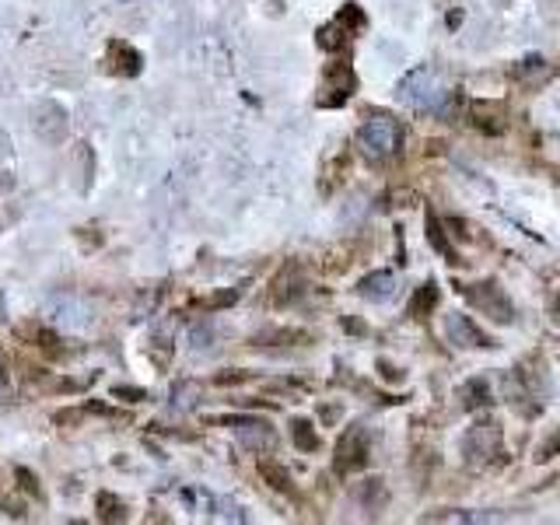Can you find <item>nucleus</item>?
<instances>
[{
    "mask_svg": "<svg viewBox=\"0 0 560 525\" xmlns=\"http://www.w3.org/2000/svg\"><path fill=\"white\" fill-rule=\"evenodd\" d=\"M399 98L420 112H445V105L452 102V88L434 67H413L399 81Z\"/></svg>",
    "mask_w": 560,
    "mask_h": 525,
    "instance_id": "obj_1",
    "label": "nucleus"
},
{
    "mask_svg": "<svg viewBox=\"0 0 560 525\" xmlns=\"http://www.w3.org/2000/svg\"><path fill=\"white\" fill-rule=\"evenodd\" d=\"M358 147L371 165H385L403 151V130L389 116H368L358 130Z\"/></svg>",
    "mask_w": 560,
    "mask_h": 525,
    "instance_id": "obj_2",
    "label": "nucleus"
},
{
    "mask_svg": "<svg viewBox=\"0 0 560 525\" xmlns=\"http://www.w3.org/2000/svg\"><path fill=\"white\" fill-rule=\"evenodd\" d=\"M462 291H466L469 305H473V309H480L487 319H494V323H501V326H508V323L515 319V305L508 302V295H504V288H501L497 281L466 284Z\"/></svg>",
    "mask_w": 560,
    "mask_h": 525,
    "instance_id": "obj_3",
    "label": "nucleus"
},
{
    "mask_svg": "<svg viewBox=\"0 0 560 525\" xmlns=\"http://www.w3.org/2000/svg\"><path fill=\"white\" fill-rule=\"evenodd\" d=\"M462 452H466V462L469 466H487L501 455V427L494 420L487 424H476L466 431V441H462Z\"/></svg>",
    "mask_w": 560,
    "mask_h": 525,
    "instance_id": "obj_4",
    "label": "nucleus"
},
{
    "mask_svg": "<svg viewBox=\"0 0 560 525\" xmlns=\"http://www.w3.org/2000/svg\"><path fill=\"white\" fill-rule=\"evenodd\" d=\"M368 455H371V448H368V431H364V427H351V431H344V438H340V445H337L333 469H337L340 476H351V473H358V469L368 466Z\"/></svg>",
    "mask_w": 560,
    "mask_h": 525,
    "instance_id": "obj_5",
    "label": "nucleus"
},
{
    "mask_svg": "<svg viewBox=\"0 0 560 525\" xmlns=\"http://www.w3.org/2000/svg\"><path fill=\"white\" fill-rule=\"evenodd\" d=\"M326 95H319V105L323 109H333V105H344L351 95H354V74L347 64H337L326 71V84H323Z\"/></svg>",
    "mask_w": 560,
    "mask_h": 525,
    "instance_id": "obj_6",
    "label": "nucleus"
},
{
    "mask_svg": "<svg viewBox=\"0 0 560 525\" xmlns=\"http://www.w3.org/2000/svg\"><path fill=\"white\" fill-rule=\"evenodd\" d=\"M448 337L459 347H494V340L469 319V316H452L448 319Z\"/></svg>",
    "mask_w": 560,
    "mask_h": 525,
    "instance_id": "obj_7",
    "label": "nucleus"
},
{
    "mask_svg": "<svg viewBox=\"0 0 560 525\" xmlns=\"http://www.w3.org/2000/svg\"><path fill=\"white\" fill-rule=\"evenodd\" d=\"M302 291H305V281H302L298 267H291L273 281V305H291Z\"/></svg>",
    "mask_w": 560,
    "mask_h": 525,
    "instance_id": "obj_8",
    "label": "nucleus"
},
{
    "mask_svg": "<svg viewBox=\"0 0 560 525\" xmlns=\"http://www.w3.org/2000/svg\"><path fill=\"white\" fill-rule=\"evenodd\" d=\"M392 288H396L392 274L378 270V274H368V277L358 284V295H361V298H371V302H385V298L392 295Z\"/></svg>",
    "mask_w": 560,
    "mask_h": 525,
    "instance_id": "obj_9",
    "label": "nucleus"
},
{
    "mask_svg": "<svg viewBox=\"0 0 560 525\" xmlns=\"http://www.w3.org/2000/svg\"><path fill=\"white\" fill-rule=\"evenodd\" d=\"M259 476H263L266 487H273V490H280V494H291V490H295L291 473L280 466V462H273V459H263V462H259Z\"/></svg>",
    "mask_w": 560,
    "mask_h": 525,
    "instance_id": "obj_10",
    "label": "nucleus"
},
{
    "mask_svg": "<svg viewBox=\"0 0 560 525\" xmlns=\"http://www.w3.org/2000/svg\"><path fill=\"white\" fill-rule=\"evenodd\" d=\"M459 399H462L466 410H480V406L490 403V389H487L483 378H469L466 385H459Z\"/></svg>",
    "mask_w": 560,
    "mask_h": 525,
    "instance_id": "obj_11",
    "label": "nucleus"
},
{
    "mask_svg": "<svg viewBox=\"0 0 560 525\" xmlns=\"http://www.w3.org/2000/svg\"><path fill=\"white\" fill-rule=\"evenodd\" d=\"M424 228H427V242H431V245H434L448 262H455V252H452V245H448V238H445V228H441V221H438V214H434V210H427Z\"/></svg>",
    "mask_w": 560,
    "mask_h": 525,
    "instance_id": "obj_12",
    "label": "nucleus"
},
{
    "mask_svg": "<svg viewBox=\"0 0 560 525\" xmlns=\"http://www.w3.org/2000/svg\"><path fill=\"white\" fill-rule=\"evenodd\" d=\"M434 305H438V284L427 281V284L417 288V295H413V302H410V316H413V319H424Z\"/></svg>",
    "mask_w": 560,
    "mask_h": 525,
    "instance_id": "obj_13",
    "label": "nucleus"
},
{
    "mask_svg": "<svg viewBox=\"0 0 560 525\" xmlns=\"http://www.w3.org/2000/svg\"><path fill=\"white\" fill-rule=\"evenodd\" d=\"M316 43L323 46V50H344V43H347V29L340 25V22H333V25H323L319 32H316Z\"/></svg>",
    "mask_w": 560,
    "mask_h": 525,
    "instance_id": "obj_14",
    "label": "nucleus"
},
{
    "mask_svg": "<svg viewBox=\"0 0 560 525\" xmlns=\"http://www.w3.org/2000/svg\"><path fill=\"white\" fill-rule=\"evenodd\" d=\"M291 438H295V445H298L302 452H316V448H319V434H316V427H312L309 420H295Z\"/></svg>",
    "mask_w": 560,
    "mask_h": 525,
    "instance_id": "obj_15",
    "label": "nucleus"
},
{
    "mask_svg": "<svg viewBox=\"0 0 560 525\" xmlns=\"http://www.w3.org/2000/svg\"><path fill=\"white\" fill-rule=\"evenodd\" d=\"M337 22H340L347 32H351V29H364V11H361L358 4H347V8L337 15Z\"/></svg>",
    "mask_w": 560,
    "mask_h": 525,
    "instance_id": "obj_16",
    "label": "nucleus"
},
{
    "mask_svg": "<svg viewBox=\"0 0 560 525\" xmlns=\"http://www.w3.org/2000/svg\"><path fill=\"white\" fill-rule=\"evenodd\" d=\"M560 455V431H553L539 448H536V462H550V459H557Z\"/></svg>",
    "mask_w": 560,
    "mask_h": 525,
    "instance_id": "obj_17",
    "label": "nucleus"
},
{
    "mask_svg": "<svg viewBox=\"0 0 560 525\" xmlns=\"http://www.w3.org/2000/svg\"><path fill=\"white\" fill-rule=\"evenodd\" d=\"M473 126H476V130H483V133H501V130H504V123H501L497 116H483V112H476V116H473Z\"/></svg>",
    "mask_w": 560,
    "mask_h": 525,
    "instance_id": "obj_18",
    "label": "nucleus"
},
{
    "mask_svg": "<svg viewBox=\"0 0 560 525\" xmlns=\"http://www.w3.org/2000/svg\"><path fill=\"white\" fill-rule=\"evenodd\" d=\"M378 371H382V378H385V382H399V378H403V371H396L389 361H378Z\"/></svg>",
    "mask_w": 560,
    "mask_h": 525,
    "instance_id": "obj_19",
    "label": "nucleus"
},
{
    "mask_svg": "<svg viewBox=\"0 0 560 525\" xmlns=\"http://www.w3.org/2000/svg\"><path fill=\"white\" fill-rule=\"evenodd\" d=\"M557 4H560V0H557Z\"/></svg>",
    "mask_w": 560,
    "mask_h": 525,
    "instance_id": "obj_20",
    "label": "nucleus"
}]
</instances>
